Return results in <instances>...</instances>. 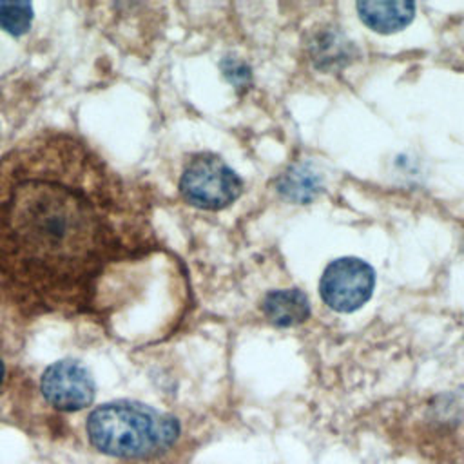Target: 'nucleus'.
<instances>
[{"label":"nucleus","instance_id":"obj_1","mask_svg":"<svg viewBox=\"0 0 464 464\" xmlns=\"http://www.w3.org/2000/svg\"><path fill=\"white\" fill-rule=\"evenodd\" d=\"M158 248L150 201L85 138L45 129L0 156V290L27 315H102Z\"/></svg>","mask_w":464,"mask_h":464},{"label":"nucleus","instance_id":"obj_2","mask_svg":"<svg viewBox=\"0 0 464 464\" xmlns=\"http://www.w3.org/2000/svg\"><path fill=\"white\" fill-rule=\"evenodd\" d=\"M91 446L118 459H150L169 451L181 433L178 417L120 399L94 408L85 422Z\"/></svg>","mask_w":464,"mask_h":464},{"label":"nucleus","instance_id":"obj_3","mask_svg":"<svg viewBox=\"0 0 464 464\" xmlns=\"http://www.w3.org/2000/svg\"><path fill=\"white\" fill-rule=\"evenodd\" d=\"M243 190V181L219 156L194 154L183 167L179 192L183 199L203 210H221L232 205Z\"/></svg>","mask_w":464,"mask_h":464},{"label":"nucleus","instance_id":"obj_4","mask_svg":"<svg viewBox=\"0 0 464 464\" xmlns=\"http://www.w3.org/2000/svg\"><path fill=\"white\" fill-rule=\"evenodd\" d=\"M375 270L361 257H337L326 265L319 281L323 303L334 312L359 310L373 294Z\"/></svg>","mask_w":464,"mask_h":464},{"label":"nucleus","instance_id":"obj_5","mask_svg":"<svg viewBox=\"0 0 464 464\" xmlns=\"http://www.w3.org/2000/svg\"><path fill=\"white\" fill-rule=\"evenodd\" d=\"M44 399L58 411H80L92 404L96 384L92 373L74 359L51 362L40 377Z\"/></svg>","mask_w":464,"mask_h":464},{"label":"nucleus","instance_id":"obj_6","mask_svg":"<svg viewBox=\"0 0 464 464\" xmlns=\"http://www.w3.org/2000/svg\"><path fill=\"white\" fill-rule=\"evenodd\" d=\"M355 9L361 22L381 34L397 33L415 18V4L408 0H364Z\"/></svg>","mask_w":464,"mask_h":464},{"label":"nucleus","instance_id":"obj_7","mask_svg":"<svg viewBox=\"0 0 464 464\" xmlns=\"http://www.w3.org/2000/svg\"><path fill=\"white\" fill-rule=\"evenodd\" d=\"M263 314L270 324L279 328H290L304 323L310 314V301L299 288L272 290L263 299Z\"/></svg>","mask_w":464,"mask_h":464},{"label":"nucleus","instance_id":"obj_8","mask_svg":"<svg viewBox=\"0 0 464 464\" xmlns=\"http://www.w3.org/2000/svg\"><path fill=\"white\" fill-rule=\"evenodd\" d=\"M310 56L315 67L330 71L343 69L353 58L352 42L335 29H321L310 40Z\"/></svg>","mask_w":464,"mask_h":464},{"label":"nucleus","instance_id":"obj_9","mask_svg":"<svg viewBox=\"0 0 464 464\" xmlns=\"http://www.w3.org/2000/svg\"><path fill=\"white\" fill-rule=\"evenodd\" d=\"M276 188L288 201L310 203L321 192V178L308 165H292L277 178Z\"/></svg>","mask_w":464,"mask_h":464},{"label":"nucleus","instance_id":"obj_10","mask_svg":"<svg viewBox=\"0 0 464 464\" xmlns=\"http://www.w3.org/2000/svg\"><path fill=\"white\" fill-rule=\"evenodd\" d=\"M34 18L29 2H4L0 0V29L11 36H22L31 29Z\"/></svg>","mask_w":464,"mask_h":464},{"label":"nucleus","instance_id":"obj_11","mask_svg":"<svg viewBox=\"0 0 464 464\" xmlns=\"http://www.w3.org/2000/svg\"><path fill=\"white\" fill-rule=\"evenodd\" d=\"M431 419L442 426H457L464 419V388L439 395L431 404Z\"/></svg>","mask_w":464,"mask_h":464},{"label":"nucleus","instance_id":"obj_12","mask_svg":"<svg viewBox=\"0 0 464 464\" xmlns=\"http://www.w3.org/2000/svg\"><path fill=\"white\" fill-rule=\"evenodd\" d=\"M221 72L227 78V82H230L237 91L248 89L252 83V71L248 63L236 56H227L221 60Z\"/></svg>","mask_w":464,"mask_h":464},{"label":"nucleus","instance_id":"obj_13","mask_svg":"<svg viewBox=\"0 0 464 464\" xmlns=\"http://www.w3.org/2000/svg\"><path fill=\"white\" fill-rule=\"evenodd\" d=\"M4 377H5V366H4V362L0 361V386H2V382H4Z\"/></svg>","mask_w":464,"mask_h":464}]
</instances>
